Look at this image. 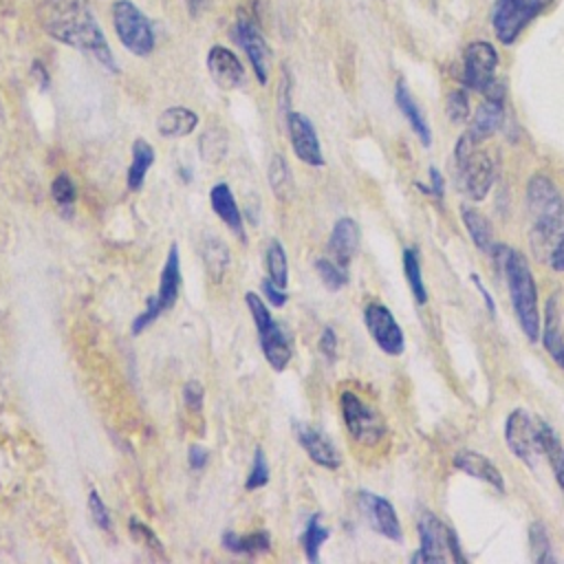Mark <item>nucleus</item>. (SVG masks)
Here are the masks:
<instances>
[{"instance_id":"nucleus-41","label":"nucleus","mask_w":564,"mask_h":564,"mask_svg":"<svg viewBox=\"0 0 564 564\" xmlns=\"http://www.w3.org/2000/svg\"><path fill=\"white\" fill-rule=\"evenodd\" d=\"M128 531H130V535H132L141 546L152 549V551H156L159 555H163V544H161V540L154 535V531H152L148 524H143V522L137 520V518H130V520H128Z\"/></svg>"},{"instance_id":"nucleus-20","label":"nucleus","mask_w":564,"mask_h":564,"mask_svg":"<svg viewBox=\"0 0 564 564\" xmlns=\"http://www.w3.org/2000/svg\"><path fill=\"white\" fill-rule=\"evenodd\" d=\"M359 247V225L352 218H339L328 238V251L333 260L348 267Z\"/></svg>"},{"instance_id":"nucleus-37","label":"nucleus","mask_w":564,"mask_h":564,"mask_svg":"<svg viewBox=\"0 0 564 564\" xmlns=\"http://www.w3.org/2000/svg\"><path fill=\"white\" fill-rule=\"evenodd\" d=\"M51 196H53L55 205L62 209V214H64L66 218H70L73 212H75L77 187H75L73 178H70L66 172H62V174H57V176L53 178V183H51Z\"/></svg>"},{"instance_id":"nucleus-28","label":"nucleus","mask_w":564,"mask_h":564,"mask_svg":"<svg viewBox=\"0 0 564 564\" xmlns=\"http://www.w3.org/2000/svg\"><path fill=\"white\" fill-rule=\"evenodd\" d=\"M152 163H154V148L145 139H137L132 143V161L126 176L128 189H141Z\"/></svg>"},{"instance_id":"nucleus-40","label":"nucleus","mask_w":564,"mask_h":564,"mask_svg":"<svg viewBox=\"0 0 564 564\" xmlns=\"http://www.w3.org/2000/svg\"><path fill=\"white\" fill-rule=\"evenodd\" d=\"M529 542H531V546H533V560H535V562H551V560H553L549 533H546V529H544L540 522H533V524H531V529H529Z\"/></svg>"},{"instance_id":"nucleus-5","label":"nucleus","mask_w":564,"mask_h":564,"mask_svg":"<svg viewBox=\"0 0 564 564\" xmlns=\"http://www.w3.org/2000/svg\"><path fill=\"white\" fill-rule=\"evenodd\" d=\"M465 562L460 542L456 533L443 524L434 513L423 511L419 520V551L412 555V562Z\"/></svg>"},{"instance_id":"nucleus-48","label":"nucleus","mask_w":564,"mask_h":564,"mask_svg":"<svg viewBox=\"0 0 564 564\" xmlns=\"http://www.w3.org/2000/svg\"><path fill=\"white\" fill-rule=\"evenodd\" d=\"M430 178H432V187H425L421 183H416V187L427 192V194H432V196H436V198H443V178H441L436 167H430Z\"/></svg>"},{"instance_id":"nucleus-14","label":"nucleus","mask_w":564,"mask_h":564,"mask_svg":"<svg viewBox=\"0 0 564 564\" xmlns=\"http://www.w3.org/2000/svg\"><path fill=\"white\" fill-rule=\"evenodd\" d=\"M286 130H289L293 152L302 163H308V165H315V167L324 165V154H322V148H319L317 132H315V128H313V123L306 115L286 112Z\"/></svg>"},{"instance_id":"nucleus-29","label":"nucleus","mask_w":564,"mask_h":564,"mask_svg":"<svg viewBox=\"0 0 564 564\" xmlns=\"http://www.w3.org/2000/svg\"><path fill=\"white\" fill-rule=\"evenodd\" d=\"M463 223H465V227H467L469 238L474 240V245H476L482 253H489V256H491L494 249H496V240H494V231H491L489 220H487L482 214H478L476 209L463 207Z\"/></svg>"},{"instance_id":"nucleus-27","label":"nucleus","mask_w":564,"mask_h":564,"mask_svg":"<svg viewBox=\"0 0 564 564\" xmlns=\"http://www.w3.org/2000/svg\"><path fill=\"white\" fill-rule=\"evenodd\" d=\"M394 99H397V106H399L401 115L405 117V121L410 123V128L414 130V134L421 139V143H423V145H430V143H432V132H430V128H427V123H425V117L421 115L416 101L412 99V95L408 93V88H405V84H403L401 79H399V84H397Z\"/></svg>"},{"instance_id":"nucleus-50","label":"nucleus","mask_w":564,"mask_h":564,"mask_svg":"<svg viewBox=\"0 0 564 564\" xmlns=\"http://www.w3.org/2000/svg\"><path fill=\"white\" fill-rule=\"evenodd\" d=\"M31 68H33L31 73H33V77L40 82V86H42V88H48V84H51V82H48V73H46V68H44L40 62H33V66H31Z\"/></svg>"},{"instance_id":"nucleus-47","label":"nucleus","mask_w":564,"mask_h":564,"mask_svg":"<svg viewBox=\"0 0 564 564\" xmlns=\"http://www.w3.org/2000/svg\"><path fill=\"white\" fill-rule=\"evenodd\" d=\"M187 463L192 469H203L207 465V449L200 445H192L187 452Z\"/></svg>"},{"instance_id":"nucleus-1","label":"nucleus","mask_w":564,"mask_h":564,"mask_svg":"<svg viewBox=\"0 0 564 564\" xmlns=\"http://www.w3.org/2000/svg\"><path fill=\"white\" fill-rule=\"evenodd\" d=\"M35 15L40 26L53 40L79 48L93 55L106 68L117 70L115 55L90 11L88 0H42L35 9Z\"/></svg>"},{"instance_id":"nucleus-7","label":"nucleus","mask_w":564,"mask_h":564,"mask_svg":"<svg viewBox=\"0 0 564 564\" xmlns=\"http://www.w3.org/2000/svg\"><path fill=\"white\" fill-rule=\"evenodd\" d=\"M339 405H341V416H344L346 430L355 441H359L364 445H375L377 441L383 438L386 421L372 405H368L364 399H359L350 390L341 392Z\"/></svg>"},{"instance_id":"nucleus-42","label":"nucleus","mask_w":564,"mask_h":564,"mask_svg":"<svg viewBox=\"0 0 564 564\" xmlns=\"http://www.w3.org/2000/svg\"><path fill=\"white\" fill-rule=\"evenodd\" d=\"M445 110H447V117L454 121V123H463L467 117H469V97H467V93L465 90H454V93H449L447 95V106H445Z\"/></svg>"},{"instance_id":"nucleus-43","label":"nucleus","mask_w":564,"mask_h":564,"mask_svg":"<svg viewBox=\"0 0 564 564\" xmlns=\"http://www.w3.org/2000/svg\"><path fill=\"white\" fill-rule=\"evenodd\" d=\"M88 511H90L93 522H95L99 529H104V531H110V529H112V516H110L108 507L104 505L101 496H99L95 489H90V494H88Z\"/></svg>"},{"instance_id":"nucleus-11","label":"nucleus","mask_w":564,"mask_h":564,"mask_svg":"<svg viewBox=\"0 0 564 564\" xmlns=\"http://www.w3.org/2000/svg\"><path fill=\"white\" fill-rule=\"evenodd\" d=\"M364 322L366 328L370 333V337L375 339V344L386 352V355H401L405 348V339L403 333L394 319V315L379 302H370L364 308Z\"/></svg>"},{"instance_id":"nucleus-46","label":"nucleus","mask_w":564,"mask_h":564,"mask_svg":"<svg viewBox=\"0 0 564 564\" xmlns=\"http://www.w3.org/2000/svg\"><path fill=\"white\" fill-rule=\"evenodd\" d=\"M317 346H319V352H322L328 361H333V359L337 357V335H335V330H333L330 326H326V328L322 330Z\"/></svg>"},{"instance_id":"nucleus-33","label":"nucleus","mask_w":564,"mask_h":564,"mask_svg":"<svg viewBox=\"0 0 564 564\" xmlns=\"http://www.w3.org/2000/svg\"><path fill=\"white\" fill-rule=\"evenodd\" d=\"M291 170L286 165V159L282 154H273L271 156V163H269V172H267V178H269V187L271 192L284 200L291 189H293V178H291Z\"/></svg>"},{"instance_id":"nucleus-9","label":"nucleus","mask_w":564,"mask_h":564,"mask_svg":"<svg viewBox=\"0 0 564 564\" xmlns=\"http://www.w3.org/2000/svg\"><path fill=\"white\" fill-rule=\"evenodd\" d=\"M505 438L509 449L527 465H533L542 456V419H535L522 408H516L507 416Z\"/></svg>"},{"instance_id":"nucleus-34","label":"nucleus","mask_w":564,"mask_h":564,"mask_svg":"<svg viewBox=\"0 0 564 564\" xmlns=\"http://www.w3.org/2000/svg\"><path fill=\"white\" fill-rule=\"evenodd\" d=\"M264 264H267V278H271L278 286L286 289L289 282V264H286V253L280 240H271L264 253Z\"/></svg>"},{"instance_id":"nucleus-51","label":"nucleus","mask_w":564,"mask_h":564,"mask_svg":"<svg viewBox=\"0 0 564 564\" xmlns=\"http://www.w3.org/2000/svg\"><path fill=\"white\" fill-rule=\"evenodd\" d=\"M205 2H207V0H185V4H187V9H189L192 15H198V11L205 7Z\"/></svg>"},{"instance_id":"nucleus-16","label":"nucleus","mask_w":564,"mask_h":564,"mask_svg":"<svg viewBox=\"0 0 564 564\" xmlns=\"http://www.w3.org/2000/svg\"><path fill=\"white\" fill-rule=\"evenodd\" d=\"M207 70H209L212 79L225 90H234V88L242 86V82H245L242 64H240L238 55L234 51H229L227 46L216 44V46L209 48Z\"/></svg>"},{"instance_id":"nucleus-39","label":"nucleus","mask_w":564,"mask_h":564,"mask_svg":"<svg viewBox=\"0 0 564 564\" xmlns=\"http://www.w3.org/2000/svg\"><path fill=\"white\" fill-rule=\"evenodd\" d=\"M269 476H271V469H269V463H267V456L264 452L258 447L253 452V463H251V469L247 474V480H245V489L247 491H253V489H260L269 482Z\"/></svg>"},{"instance_id":"nucleus-44","label":"nucleus","mask_w":564,"mask_h":564,"mask_svg":"<svg viewBox=\"0 0 564 564\" xmlns=\"http://www.w3.org/2000/svg\"><path fill=\"white\" fill-rule=\"evenodd\" d=\"M203 399H205V390H203V383H198V381H187L185 386H183V401H185V405L189 408V410H194V412H198L200 408H203Z\"/></svg>"},{"instance_id":"nucleus-10","label":"nucleus","mask_w":564,"mask_h":564,"mask_svg":"<svg viewBox=\"0 0 564 564\" xmlns=\"http://www.w3.org/2000/svg\"><path fill=\"white\" fill-rule=\"evenodd\" d=\"M498 53L489 42H471L463 53V86L485 93L496 79Z\"/></svg>"},{"instance_id":"nucleus-23","label":"nucleus","mask_w":564,"mask_h":564,"mask_svg":"<svg viewBox=\"0 0 564 564\" xmlns=\"http://www.w3.org/2000/svg\"><path fill=\"white\" fill-rule=\"evenodd\" d=\"M542 344L546 352L555 359V364L564 370V337H562V326H560V306H557V293H553L546 300L544 308V333H542Z\"/></svg>"},{"instance_id":"nucleus-12","label":"nucleus","mask_w":564,"mask_h":564,"mask_svg":"<svg viewBox=\"0 0 564 564\" xmlns=\"http://www.w3.org/2000/svg\"><path fill=\"white\" fill-rule=\"evenodd\" d=\"M231 37L234 42L245 51V55L249 57L253 73L258 77L260 84L269 82V46L260 33V29L249 20V18H238L234 29H231Z\"/></svg>"},{"instance_id":"nucleus-6","label":"nucleus","mask_w":564,"mask_h":564,"mask_svg":"<svg viewBox=\"0 0 564 564\" xmlns=\"http://www.w3.org/2000/svg\"><path fill=\"white\" fill-rule=\"evenodd\" d=\"M112 26L119 42L134 55L145 57L154 51V31L148 18L130 0H115Z\"/></svg>"},{"instance_id":"nucleus-49","label":"nucleus","mask_w":564,"mask_h":564,"mask_svg":"<svg viewBox=\"0 0 564 564\" xmlns=\"http://www.w3.org/2000/svg\"><path fill=\"white\" fill-rule=\"evenodd\" d=\"M549 264H551L555 271H564V238H562V240L555 245V249L551 251Z\"/></svg>"},{"instance_id":"nucleus-18","label":"nucleus","mask_w":564,"mask_h":564,"mask_svg":"<svg viewBox=\"0 0 564 564\" xmlns=\"http://www.w3.org/2000/svg\"><path fill=\"white\" fill-rule=\"evenodd\" d=\"M562 238H564V205H562V209L555 212L553 216L531 223L529 240H531V249H533L535 258L549 262L551 251L555 249V245H557Z\"/></svg>"},{"instance_id":"nucleus-24","label":"nucleus","mask_w":564,"mask_h":564,"mask_svg":"<svg viewBox=\"0 0 564 564\" xmlns=\"http://www.w3.org/2000/svg\"><path fill=\"white\" fill-rule=\"evenodd\" d=\"M502 95H485V101L478 106L471 128L467 130L476 141L487 139L502 123Z\"/></svg>"},{"instance_id":"nucleus-22","label":"nucleus","mask_w":564,"mask_h":564,"mask_svg":"<svg viewBox=\"0 0 564 564\" xmlns=\"http://www.w3.org/2000/svg\"><path fill=\"white\" fill-rule=\"evenodd\" d=\"M209 203H212V209L216 212V216L240 238L245 240V229H242V214H240V207L229 189L227 183H216L209 192Z\"/></svg>"},{"instance_id":"nucleus-13","label":"nucleus","mask_w":564,"mask_h":564,"mask_svg":"<svg viewBox=\"0 0 564 564\" xmlns=\"http://www.w3.org/2000/svg\"><path fill=\"white\" fill-rule=\"evenodd\" d=\"M357 502H359L364 518L379 535L401 542L403 531H401V522H399V516H397L392 502H388L383 496H377L372 491H359Z\"/></svg>"},{"instance_id":"nucleus-31","label":"nucleus","mask_w":564,"mask_h":564,"mask_svg":"<svg viewBox=\"0 0 564 564\" xmlns=\"http://www.w3.org/2000/svg\"><path fill=\"white\" fill-rule=\"evenodd\" d=\"M203 262H205L209 278L214 282H220L227 271V264H229V251H227L225 242L218 238H207L203 242Z\"/></svg>"},{"instance_id":"nucleus-3","label":"nucleus","mask_w":564,"mask_h":564,"mask_svg":"<svg viewBox=\"0 0 564 564\" xmlns=\"http://www.w3.org/2000/svg\"><path fill=\"white\" fill-rule=\"evenodd\" d=\"M245 302H247V308L253 317V324H256V330H258V341H260V348H262V355H264L267 364L275 372H282L289 366L291 357H293V335H291V330L284 324H280L271 317V311L260 300V295H256L253 291L245 293Z\"/></svg>"},{"instance_id":"nucleus-2","label":"nucleus","mask_w":564,"mask_h":564,"mask_svg":"<svg viewBox=\"0 0 564 564\" xmlns=\"http://www.w3.org/2000/svg\"><path fill=\"white\" fill-rule=\"evenodd\" d=\"M491 256L500 262V267L507 275L511 304H513V311H516L522 333L527 335L529 341H538V337H540L538 289H535V280H533L527 258L507 245H496Z\"/></svg>"},{"instance_id":"nucleus-36","label":"nucleus","mask_w":564,"mask_h":564,"mask_svg":"<svg viewBox=\"0 0 564 564\" xmlns=\"http://www.w3.org/2000/svg\"><path fill=\"white\" fill-rule=\"evenodd\" d=\"M330 531L319 522V513H313L306 522L304 535H302V546L304 555L308 562H319V546L328 540Z\"/></svg>"},{"instance_id":"nucleus-21","label":"nucleus","mask_w":564,"mask_h":564,"mask_svg":"<svg viewBox=\"0 0 564 564\" xmlns=\"http://www.w3.org/2000/svg\"><path fill=\"white\" fill-rule=\"evenodd\" d=\"M178 291H181V258H178V245H172L161 269L159 291L154 293L161 311H170L176 304Z\"/></svg>"},{"instance_id":"nucleus-8","label":"nucleus","mask_w":564,"mask_h":564,"mask_svg":"<svg viewBox=\"0 0 564 564\" xmlns=\"http://www.w3.org/2000/svg\"><path fill=\"white\" fill-rule=\"evenodd\" d=\"M551 0H496L491 9V24L502 44H511L524 26L540 15Z\"/></svg>"},{"instance_id":"nucleus-19","label":"nucleus","mask_w":564,"mask_h":564,"mask_svg":"<svg viewBox=\"0 0 564 564\" xmlns=\"http://www.w3.org/2000/svg\"><path fill=\"white\" fill-rule=\"evenodd\" d=\"M454 467L478 478L485 480L487 485H491L496 491L505 494V480L500 469L480 452H471V449H460L454 454Z\"/></svg>"},{"instance_id":"nucleus-26","label":"nucleus","mask_w":564,"mask_h":564,"mask_svg":"<svg viewBox=\"0 0 564 564\" xmlns=\"http://www.w3.org/2000/svg\"><path fill=\"white\" fill-rule=\"evenodd\" d=\"M223 549L234 553V555H260L271 549V535L267 531H253L247 535H238L236 531H225L223 533Z\"/></svg>"},{"instance_id":"nucleus-4","label":"nucleus","mask_w":564,"mask_h":564,"mask_svg":"<svg viewBox=\"0 0 564 564\" xmlns=\"http://www.w3.org/2000/svg\"><path fill=\"white\" fill-rule=\"evenodd\" d=\"M456 183L471 198L482 200L494 183V163L478 141L465 132L456 143Z\"/></svg>"},{"instance_id":"nucleus-35","label":"nucleus","mask_w":564,"mask_h":564,"mask_svg":"<svg viewBox=\"0 0 564 564\" xmlns=\"http://www.w3.org/2000/svg\"><path fill=\"white\" fill-rule=\"evenodd\" d=\"M403 273H405V280L410 284V291L414 295V300L419 304H425L427 302V291H425V284H423V275H421V262H419V251L414 247H408L403 251Z\"/></svg>"},{"instance_id":"nucleus-32","label":"nucleus","mask_w":564,"mask_h":564,"mask_svg":"<svg viewBox=\"0 0 564 564\" xmlns=\"http://www.w3.org/2000/svg\"><path fill=\"white\" fill-rule=\"evenodd\" d=\"M227 148H229V139L223 128H209L198 139V152L207 163L223 161L227 154Z\"/></svg>"},{"instance_id":"nucleus-15","label":"nucleus","mask_w":564,"mask_h":564,"mask_svg":"<svg viewBox=\"0 0 564 564\" xmlns=\"http://www.w3.org/2000/svg\"><path fill=\"white\" fill-rule=\"evenodd\" d=\"M293 430H295L297 443L302 445V449L308 454V458L313 463H317L319 467H326V469H337L341 465V456H339L337 447L330 443V438L322 430H317L308 423H295Z\"/></svg>"},{"instance_id":"nucleus-38","label":"nucleus","mask_w":564,"mask_h":564,"mask_svg":"<svg viewBox=\"0 0 564 564\" xmlns=\"http://www.w3.org/2000/svg\"><path fill=\"white\" fill-rule=\"evenodd\" d=\"M315 271H317L319 280L324 282V286H326L328 291H339V289H344L346 282H348L346 267L337 264L335 260L317 258V260H315Z\"/></svg>"},{"instance_id":"nucleus-17","label":"nucleus","mask_w":564,"mask_h":564,"mask_svg":"<svg viewBox=\"0 0 564 564\" xmlns=\"http://www.w3.org/2000/svg\"><path fill=\"white\" fill-rule=\"evenodd\" d=\"M562 205H564V198L557 192V187L551 183L549 176L535 174L529 181V185H527V207H529V214H531V223L555 214Z\"/></svg>"},{"instance_id":"nucleus-30","label":"nucleus","mask_w":564,"mask_h":564,"mask_svg":"<svg viewBox=\"0 0 564 564\" xmlns=\"http://www.w3.org/2000/svg\"><path fill=\"white\" fill-rule=\"evenodd\" d=\"M542 456H546L551 471L564 494V445L557 432L546 421H542Z\"/></svg>"},{"instance_id":"nucleus-45","label":"nucleus","mask_w":564,"mask_h":564,"mask_svg":"<svg viewBox=\"0 0 564 564\" xmlns=\"http://www.w3.org/2000/svg\"><path fill=\"white\" fill-rule=\"evenodd\" d=\"M262 293L269 300V304L275 306V308H282L286 304V300H289L286 291L282 286H278L271 278H262Z\"/></svg>"},{"instance_id":"nucleus-25","label":"nucleus","mask_w":564,"mask_h":564,"mask_svg":"<svg viewBox=\"0 0 564 564\" xmlns=\"http://www.w3.org/2000/svg\"><path fill=\"white\" fill-rule=\"evenodd\" d=\"M198 115L185 106H172L163 110L156 119V130L161 137H187L196 130Z\"/></svg>"}]
</instances>
